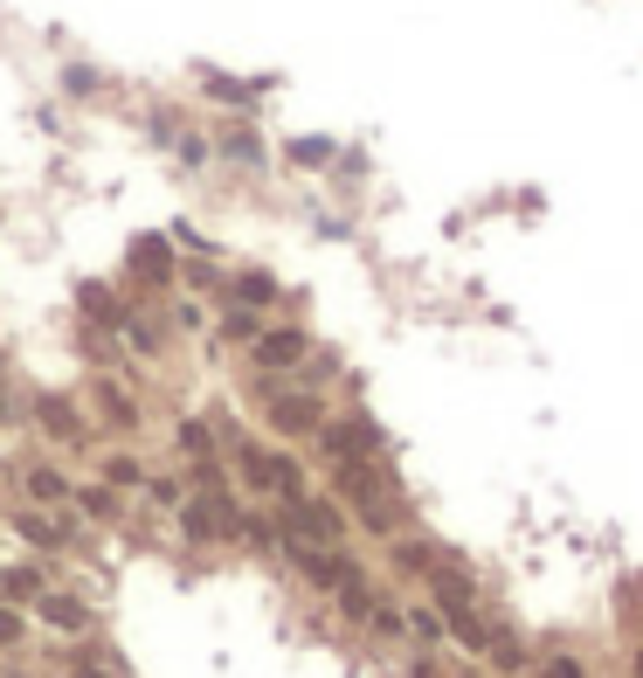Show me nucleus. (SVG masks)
<instances>
[{
    "mask_svg": "<svg viewBox=\"0 0 643 678\" xmlns=\"http://www.w3.org/2000/svg\"><path fill=\"white\" fill-rule=\"evenodd\" d=\"M0 644H22V610L14 602H0Z\"/></svg>",
    "mask_w": 643,
    "mask_h": 678,
    "instance_id": "obj_22",
    "label": "nucleus"
},
{
    "mask_svg": "<svg viewBox=\"0 0 643 678\" xmlns=\"http://www.w3.org/2000/svg\"><path fill=\"white\" fill-rule=\"evenodd\" d=\"M374 630H381V637H402V630H408V616H402V610H388V602H381V610H374Z\"/></svg>",
    "mask_w": 643,
    "mask_h": 678,
    "instance_id": "obj_23",
    "label": "nucleus"
},
{
    "mask_svg": "<svg viewBox=\"0 0 643 678\" xmlns=\"http://www.w3.org/2000/svg\"><path fill=\"white\" fill-rule=\"evenodd\" d=\"M174 443H180L194 464H207V457H215V437H207V423H180V429H174Z\"/></svg>",
    "mask_w": 643,
    "mask_h": 678,
    "instance_id": "obj_15",
    "label": "nucleus"
},
{
    "mask_svg": "<svg viewBox=\"0 0 643 678\" xmlns=\"http://www.w3.org/2000/svg\"><path fill=\"white\" fill-rule=\"evenodd\" d=\"M49 589H42V568H0V602H42Z\"/></svg>",
    "mask_w": 643,
    "mask_h": 678,
    "instance_id": "obj_9",
    "label": "nucleus"
},
{
    "mask_svg": "<svg viewBox=\"0 0 643 678\" xmlns=\"http://www.w3.org/2000/svg\"><path fill=\"white\" fill-rule=\"evenodd\" d=\"M8 678H28V671H8Z\"/></svg>",
    "mask_w": 643,
    "mask_h": 678,
    "instance_id": "obj_28",
    "label": "nucleus"
},
{
    "mask_svg": "<svg viewBox=\"0 0 643 678\" xmlns=\"http://www.w3.org/2000/svg\"><path fill=\"white\" fill-rule=\"evenodd\" d=\"M125 271L139 277V285H166V277H174V256H166L160 236H139V242H131V256H125Z\"/></svg>",
    "mask_w": 643,
    "mask_h": 678,
    "instance_id": "obj_5",
    "label": "nucleus"
},
{
    "mask_svg": "<svg viewBox=\"0 0 643 678\" xmlns=\"http://www.w3.org/2000/svg\"><path fill=\"white\" fill-rule=\"evenodd\" d=\"M636 678H643V651H636Z\"/></svg>",
    "mask_w": 643,
    "mask_h": 678,
    "instance_id": "obj_27",
    "label": "nucleus"
},
{
    "mask_svg": "<svg viewBox=\"0 0 643 678\" xmlns=\"http://www.w3.org/2000/svg\"><path fill=\"white\" fill-rule=\"evenodd\" d=\"M491 657H499L505 671H519V665H526V644H513L505 630H491Z\"/></svg>",
    "mask_w": 643,
    "mask_h": 678,
    "instance_id": "obj_20",
    "label": "nucleus"
},
{
    "mask_svg": "<svg viewBox=\"0 0 643 678\" xmlns=\"http://www.w3.org/2000/svg\"><path fill=\"white\" fill-rule=\"evenodd\" d=\"M222 332H229V339H250V347L263 339V326H256V312H250V305H229V312H222Z\"/></svg>",
    "mask_w": 643,
    "mask_h": 678,
    "instance_id": "obj_18",
    "label": "nucleus"
},
{
    "mask_svg": "<svg viewBox=\"0 0 643 678\" xmlns=\"http://www.w3.org/2000/svg\"><path fill=\"white\" fill-rule=\"evenodd\" d=\"M339 610L353 616V624H374V610H381V602H374V589H367V575H353L346 589H339Z\"/></svg>",
    "mask_w": 643,
    "mask_h": 678,
    "instance_id": "obj_13",
    "label": "nucleus"
},
{
    "mask_svg": "<svg viewBox=\"0 0 643 678\" xmlns=\"http://www.w3.org/2000/svg\"><path fill=\"white\" fill-rule=\"evenodd\" d=\"M35 610H42V624H49V630H84V624H90V610H84L77 595H42Z\"/></svg>",
    "mask_w": 643,
    "mask_h": 678,
    "instance_id": "obj_10",
    "label": "nucleus"
},
{
    "mask_svg": "<svg viewBox=\"0 0 643 678\" xmlns=\"http://www.w3.org/2000/svg\"><path fill=\"white\" fill-rule=\"evenodd\" d=\"M540 678H589V671H581V657L554 651V657H546V665H540Z\"/></svg>",
    "mask_w": 643,
    "mask_h": 678,
    "instance_id": "obj_21",
    "label": "nucleus"
},
{
    "mask_svg": "<svg viewBox=\"0 0 643 678\" xmlns=\"http://www.w3.org/2000/svg\"><path fill=\"white\" fill-rule=\"evenodd\" d=\"M283 561H291V568L305 575L312 589H332V595L346 589L353 575H361V568H353V561L339 554V548H312V540H291V533H283Z\"/></svg>",
    "mask_w": 643,
    "mask_h": 678,
    "instance_id": "obj_1",
    "label": "nucleus"
},
{
    "mask_svg": "<svg viewBox=\"0 0 643 678\" xmlns=\"http://www.w3.org/2000/svg\"><path fill=\"white\" fill-rule=\"evenodd\" d=\"M77 505L90 519H118V499H111V485H90V492H77Z\"/></svg>",
    "mask_w": 643,
    "mask_h": 678,
    "instance_id": "obj_19",
    "label": "nucleus"
},
{
    "mask_svg": "<svg viewBox=\"0 0 643 678\" xmlns=\"http://www.w3.org/2000/svg\"><path fill=\"white\" fill-rule=\"evenodd\" d=\"M14 533H22L28 540V548H42V554H55V548H63V519H49L42 513V505H22V513H14Z\"/></svg>",
    "mask_w": 643,
    "mask_h": 678,
    "instance_id": "obj_6",
    "label": "nucleus"
},
{
    "mask_svg": "<svg viewBox=\"0 0 643 678\" xmlns=\"http://www.w3.org/2000/svg\"><path fill=\"white\" fill-rule=\"evenodd\" d=\"M394 568H402V575H437L443 554L429 548V540H394Z\"/></svg>",
    "mask_w": 643,
    "mask_h": 678,
    "instance_id": "obj_11",
    "label": "nucleus"
},
{
    "mask_svg": "<svg viewBox=\"0 0 643 678\" xmlns=\"http://www.w3.org/2000/svg\"><path fill=\"white\" fill-rule=\"evenodd\" d=\"M291 153L305 160V166H318V160H332V146H326V139H305V146H291Z\"/></svg>",
    "mask_w": 643,
    "mask_h": 678,
    "instance_id": "obj_25",
    "label": "nucleus"
},
{
    "mask_svg": "<svg viewBox=\"0 0 643 678\" xmlns=\"http://www.w3.org/2000/svg\"><path fill=\"white\" fill-rule=\"evenodd\" d=\"M283 533H291V540H312V548H339L346 519H339V505H332V499H305V505H291Z\"/></svg>",
    "mask_w": 643,
    "mask_h": 678,
    "instance_id": "obj_2",
    "label": "nucleus"
},
{
    "mask_svg": "<svg viewBox=\"0 0 643 678\" xmlns=\"http://www.w3.org/2000/svg\"><path fill=\"white\" fill-rule=\"evenodd\" d=\"M305 332H298V326H277V332H263L256 339V367L263 374H283V367H298V361H305Z\"/></svg>",
    "mask_w": 643,
    "mask_h": 678,
    "instance_id": "obj_4",
    "label": "nucleus"
},
{
    "mask_svg": "<svg viewBox=\"0 0 643 678\" xmlns=\"http://www.w3.org/2000/svg\"><path fill=\"white\" fill-rule=\"evenodd\" d=\"M222 153L242 160V166H256V160H263V146H256V131H250V125H236V131H222Z\"/></svg>",
    "mask_w": 643,
    "mask_h": 678,
    "instance_id": "obj_16",
    "label": "nucleus"
},
{
    "mask_svg": "<svg viewBox=\"0 0 643 678\" xmlns=\"http://www.w3.org/2000/svg\"><path fill=\"white\" fill-rule=\"evenodd\" d=\"M22 485H28V499H35V505H63V499H70V478H63L55 464H28V478H22Z\"/></svg>",
    "mask_w": 643,
    "mask_h": 678,
    "instance_id": "obj_8",
    "label": "nucleus"
},
{
    "mask_svg": "<svg viewBox=\"0 0 643 678\" xmlns=\"http://www.w3.org/2000/svg\"><path fill=\"white\" fill-rule=\"evenodd\" d=\"M408 630H415V644H443V637H450L443 610H408Z\"/></svg>",
    "mask_w": 643,
    "mask_h": 678,
    "instance_id": "obj_17",
    "label": "nucleus"
},
{
    "mask_svg": "<svg viewBox=\"0 0 643 678\" xmlns=\"http://www.w3.org/2000/svg\"><path fill=\"white\" fill-rule=\"evenodd\" d=\"M98 409H104V423H111V429H139V402H131L125 388H111V381H104V388H98Z\"/></svg>",
    "mask_w": 643,
    "mask_h": 678,
    "instance_id": "obj_12",
    "label": "nucleus"
},
{
    "mask_svg": "<svg viewBox=\"0 0 643 678\" xmlns=\"http://www.w3.org/2000/svg\"><path fill=\"white\" fill-rule=\"evenodd\" d=\"M270 429L277 437H312V429H326L318 394H270Z\"/></svg>",
    "mask_w": 643,
    "mask_h": 678,
    "instance_id": "obj_3",
    "label": "nucleus"
},
{
    "mask_svg": "<svg viewBox=\"0 0 643 678\" xmlns=\"http://www.w3.org/2000/svg\"><path fill=\"white\" fill-rule=\"evenodd\" d=\"M236 298H277L270 277H236Z\"/></svg>",
    "mask_w": 643,
    "mask_h": 678,
    "instance_id": "obj_24",
    "label": "nucleus"
},
{
    "mask_svg": "<svg viewBox=\"0 0 643 678\" xmlns=\"http://www.w3.org/2000/svg\"><path fill=\"white\" fill-rule=\"evenodd\" d=\"M104 485H111V492H139V485H146V464L139 457H111L104 464Z\"/></svg>",
    "mask_w": 643,
    "mask_h": 678,
    "instance_id": "obj_14",
    "label": "nucleus"
},
{
    "mask_svg": "<svg viewBox=\"0 0 643 678\" xmlns=\"http://www.w3.org/2000/svg\"><path fill=\"white\" fill-rule=\"evenodd\" d=\"M35 416H42V429H49L55 443H77L84 437V416L63 402V394H42V402H35Z\"/></svg>",
    "mask_w": 643,
    "mask_h": 678,
    "instance_id": "obj_7",
    "label": "nucleus"
},
{
    "mask_svg": "<svg viewBox=\"0 0 643 678\" xmlns=\"http://www.w3.org/2000/svg\"><path fill=\"white\" fill-rule=\"evenodd\" d=\"M70 678H104V671H70Z\"/></svg>",
    "mask_w": 643,
    "mask_h": 678,
    "instance_id": "obj_26",
    "label": "nucleus"
}]
</instances>
